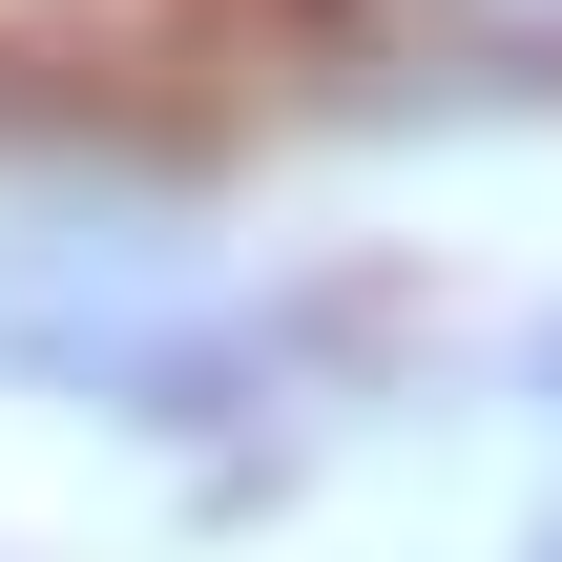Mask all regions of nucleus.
I'll use <instances>...</instances> for the list:
<instances>
[{
  "mask_svg": "<svg viewBox=\"0 0 562 562\" xmlns=\"http://www.w3.org/2000/svg\"><path fill=\"white\" fill-rule=\"evenodd\" d=\"M521 396H542V417H562V334H521Z\"/></svg>",
  "mask_w": 562,
  "mask_h": 562,
  "instance_id": "f03ea898",
  "label": "nucleus"
},
{
  "mask_svg": "<svg viewBox=\"0 0 562 562\" xmlns=\"http://www.w3.org/2000/svg\"><path fill=\"white\" fill-rule=\"evenodd\" d=\"M521 562H562V501H542V521H521Z\"/></svg>",
  "mask_w": 562,
  "mask_h": 562,
  "instance_id": "7ed1b4c3",
  "label": "nucleus"
},
{
  "mask_svg": "<svg viewBox=\"0 0 562 562\" xmlns=\"http://www.w3.org/2000/svg\"><path fill=\"white\" fill-rule=\"evenodd\" d=\"M438 21H480V42H521V63H562V0H438Z\"/></svg>",
  "mask_w": 562,
  "mask_h": 562,
  "instance_id": "f257e3e1",
  "label": "nucleus"
}]
</instances>
